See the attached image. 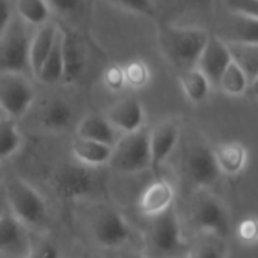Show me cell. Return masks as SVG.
Instances as JSON below:
<instances>
[{
  "label": "cell",
  "instance_id": "3957f363",
  "mask_svg": "<svg viewBox=\"0 0 258 258\" xmlns=\"http://www.w3.org/2000/svg\"><path fill=\"white\" fill-rule=\"evenodd\" d=\"M144 239L150 249L148 257L171 258L180 254L184 249V239L175 209L171 207L165 213L150 218Z\"/></svg>",
  "mask_w": 258,
  "mask_h": 258
},
{
  "label": "cell",
  "instance_id": "f1b7e54d",
  "mask_svg": "<svg viewBox=\"0 0 258 258\" xmlns=\"http://www.w3.org/2000/svg\"><path fill=\"white\" fill-rule=\"evenodd\" d=\"M187 258H228L225 239L203 236V239L189 251Z\"/></svg>",
  "mask_w": 258,
  "mask_h": 258
},
{
  "label": "cell",
  "instance_id": "8d00e7d4",
  "mask_svg": "<svg viewBox=\"0 0 258 258\" xmlns=\"http://www.w3.org/2000/svg\"><path fill=\"white\" fill-rule=\"evenodd\" d=\"M11 20V9L8 0H0V35Z\"/></svg>",
  "mask_w": 258,
  "mask_h": 258
},
{
  "label": "cell",
  "instance_id": "30bf717a",
  "mask_svg": "<svg viewBox=\"0 0 258 258\" xmlns=\"http://www.w3.org/2000/svg\"><path fill=\"white\" fill-rule=\"evenodd\" d=\"M35 92L21 74H0V110L17 119L32 106Z\"/></svg>",
  "mask_w": 258,
  "mask_h": 258
},
{
  "label": "cell",
  "instance_id": "e0dca14e",
  "mask_svg": "<svg viewBox=\"0 0 258 258\" xmlns=\"http://www.w3.org/2000/svg\"><path fill=\"white\" fill-rule=\"evenodd\" d=\"M71 154L79 165L92 169L109 163L112 156V145L76 136L71 141Z\"/></svg>",
  "mask_w": 258,
  "mask_h": 258
},
{
  "label": "cell",
  "instance_id": "6da1fadb",
  "mask_svg": "<svg viewBox=\"0 0 258 258\" xmlns=\"http://www.w3.org/2000/svg\"><path fill=\"white\" fill-rule=\"evenodd\" d=\"M209 36V32L200 27L166 24L159 29V45L162 54L172 67L186 71L197 67Z\"/></svg>",
  "mask_w": 258,
  "mask_h": 258
},
{
  "label": "cell",
  "instance_id": "d4e9b609",
  "mask_svg": "<svg viewBox=\"0 0 258 258\" xmlns=\"http://www.w3.org/2000/svg\"><path fill=\"white\" fill-rule=\"evenodd\" d=\"M23 144V136L15 121L0 110V162L14 156Z\"/></svg>",
  "mask_w": 258,
  "mask_h": 258
},
{
  "label": "cell",
  "instance_id": "603a6c76",
  "mask_svg": "<svg viewBox=\"0 0 258 258\" xmlns=\"http://www.w3.org/2000/svg\"><path fill=\"white\" fill-rule=\"evenodd\" d=\"M56 29L57 26L53 24H42L35 35L30 38V44H29V68L33 71V74H36L42 65V62L45 60L53 41H54V35H56Z\"/></svg>",
  "mask_w": 258,
  "mask_h": 258
},
{
  "label": "cell",
  "instance_id": "74e56055",
  "mask_svg": "<svg viewBox=\"0 0 258 258\" xmlns=\"http://www.w3.org/2000/svg\"><path fill=\"white\" fill-rule=\"evenodd\" d=\"M8 212V207H6V203H5V197H3V190L0 187V213H5Z\"/></svg>",
  "mask_w": 258,
  "mask_h": 258
},
{
  "label": "cell",
  "instance_id": "52a82bcc",
  "mask_svg": "<svg viewBox=\"0 0 258 258\" xmlns=\"http://www.w3.org/2000/svg\"><path fill=\"white\" fill-rule=\"evenodd\" d=\"M30 36L20 18H12L0 35V74H21L29 68Z\"/></svg>",
  "mask_w": 258,
  "mask_h": 258
},
{
  "label": "cell",
  "instance_id": "f35d334b",
  "mask_svg": "<svg viewBox=\"0 0 258 258\" xmlns=\"http://www.w3.org/2000/svg\"><path fill=\"white\" fill-rule=\"evenodd\" d=\"M124 258H151V257H148L147 254H141V252H130V254L124 255Z\"/></svg>",
  "mask_w": 258,
  "mask_h": 258
},
{
  "label": "cell",
  "instance_id": "e575fe53",
  "mask_svg": "<svg viewBox=\"0 0 258 258\" xmlns=\"http://www.w3.org/2000/svg\"><path fill=\"white\" fill-rule=\"evenodd\" d=\"M104 83L112 91H119L125 85V77H124L122 68L115 67V65L107 68L106 73H104Z\"/></svg>",
  "mask_w": 258,
  "mask_h": 258
},
{
  "label": "cell",
  "instance_id": "7402d4cb",
  "mask_svg": "<svg viewBox=\"0 0 258 258\" xmlns=\"http://www.w3.org/2000/svg\"><path fill=\"white\" fill-rule=\"evenodd\" d=\"M62 39H63V32L60 27H57L53 45H51L45 60L42 62L39 71L36 73V77L45 85H53V83H57L59 80H62V74H63Z\"/></svg>",
  "mask_w": 258,
  "mask_h": 258
},
{
  "label": "cell",
  "instance_id": "5b68a950",
  "mask_svg": "<svg viewBox=\"0 0 258 258\" xmlns=\"http://www.w3.org/2000/svg\"><path fill=\"white\" fill-rule=\"evenodd\" d=\"M107 165L119 174H139L148 171L151 166L148 130L142 127L138 132L125 133L118 138L112 147V156Z\"/></svg>",
  "mask_w": 258,
  "mask_h": 258
},
{
  "label": "cell",
  "instance_id": "9c48e42d",
  "mask_svg": "<svg viewBox=\"0 0 258 258\" xmlns=\"http://www.w3.org/2000/svg\"><path fill=\"white\" fill-rule=\"evenodd\" d=\"M53 189L65 201H77L91 197L97 190V180L91 168L83 165H63L51 180Z\"/></svg>",
  "mask_w": 258,
  "mask_h": 258
},
{
  "label": "cell",
  "instance_id": "277c9868",
  "mask_svg": "<svg viewBox=\"0 0 258 258\" xmlns=\"http://www.w3.org/2000/svg\"><path fill=\"white\" fill-rule=\"evenodd\" d=\"M190 221L203 236L227 239L231 218L224 201L210 190H198L190 206Z\"/></svg>",
  "mask_w": 258,
  "mask_h": 258
},
{
  "label": "cell",
  "instance_id": "1f68e13d",
  "mask_svg": "<svg viewBox=\"0 0 258 258\" xmlns=\"http://www.w3.org/2000/svg\"><path fill=\"white\" fill-rule=\"evenodd\" d=\"M236 236L243 245H254L258 237L257 219L254 216L243 218L236 227Z\"/></svg>",
  "mask_w": 258,
  "mask_h": 258
},
{
  "label": "cell",
  "instance_id": "ffe728a7",
  "mask_svg": "<svg viewBox=\"0 0 258 258\" xmlns=\"http://www.w3.org/2000/svg\"><path fill=\"white\" fill-rule=\"evenodd\" d=\"M76 136L101 142L106 145H112V147L118 139L116 130L109 124L106 116H100V115L85 116L76 127Z\"/></svg>",
  "mask_w": 258,
  "mask_h": 258
},
{
  "label": "cell",
  "instance_id": "60d3db41",
  "mask_svg": "<svg viewBox=\"0 0 258 258\" xmlns=\"http://www.w3.org/2000/svg\"><path fill=\"white\" fill-rule=\"evenodd\" d=\"M0 258H3V257H2V255H0Z\"/></svg>",
  "mask_w": 258,
  "mask_h": 258
},
{
  "label": "cell",
  "instance_id": "44dd1931",
  "mask_svg": "<svg viewBox=\"0 0 258 258\" xmlns=\"http://www.w3.org/2000/svg\"><path fill=\"white\" fill-rule=\"evenodd\" d=\"M62 32H63V39H62L63 74H62V80L73 83L83 73V67H85L83 53H82L80 44H79L77 38L74 36V33H68L65 30H62Z\"/></svg>",
  "mask_w": 258,
  "mask_h": 258
},
{
  "label": "cell",
  "instance_id": "f546056e",
  "mask_svg": "<svg viewBox=\"0 0 258 258\" xmlns=\"http://www.w3.org/2000/svg\"><path fill=\"white\" fill-rule=\"evenodd\" d=\"M23 258H60L59 248L45 237H32Z\"/></svg>",
  "mask_w": 258,
  "mask_h": 258
},
{
  "label": "cell",
  "instance_id": "cb8c5ba5",
  "mask_svg": "<svg viewBox=\"0 0 258 258\" xmlns=\"http://www.w3.org/2000/svg\"><path fill=\"white\" fill-rule=\"evenodd\" d=\"M178 82L184 95L192 103H201L207 98L210 91V83L200 70L192 68V70L181 71L178 74Z\"/></svg>",
  "mask_w": 258,
  "mask_h": 258
},
{
  "label": "cell",
  "instance_id": "7c38bea8",
  "mask_svg": "<svg viewBox=\"0 0 258 258\" xmlns=\"http://www.w3.org/2000/svg\"><path fill=\"white\" fill-rule=\"evenodd\" d=\"M175 189L166 178H156L139 195L138 210L145 218H154L174 207Z\"/></svg>",
  "mask_w": 258,
  "mask_h": 258
},
{
  "label": "cell",
  "instance_id": "d590c367",
  "mask_svg": "<svg viewBox=\"0 0 258 258\" xmlns=\"http://www.w3.org/2000/svg\"><path fill=\"white\" fill-rule=\"evenodd\" d=\"M48 8H54L57 12H74L82 6L83 0H45Z\"/></svg>",
  "mask_w": 258,
  "mask_h": 258
},
{
  "label": "cell",
  "instance_id": "4dcf8cb0",
  "mask_svg": "<svg viewBox=\"0 0 258 258\" xmlns=\"http://www.w3.org/2000/svg\"><path fill=\"white\" fill-rule=\"evenodd\" d=\"M122 71H124V77H125V85H130L133 88H142L150 80V70L141 60L130 62Z\"/></svg>",
  "mask_w": 258,
  "mask_h": 258
},
{
  "label": "cell",
  "instance_id": "4fadbf2b",
  "mask_svg": "<svg viewBox=\"0 0 258 258\" xmlns=\"http://www.w3.org/2000/svg\"><path fill=\"white\" fill-rule=\"evenodd\" d=\"M230 53L227 44L215 35H210L197 62V70H200L209 80L210 86L218 85L222 73L230 65Z\"/></svg>",
  "mask_w": 258,
  "mask_h": 258
},
{
  "label": "cell",
  "instance_id": "484cf974",
  "mask_svg": "<svg viewBox=\"0 0 258 258\" xmlns=\"http://www.w3.org/2000/svg\"><path fill=\"white\" fill-rule=\"evenodd\" d=\"M218 86L221 88V91L224 94H227L230 97H240L245 92H248L249 86H255V85H251L248 77L245 76V73L237 65L230 62V65L222 73V76L218 82Z\"/></svg>",
  "mask_w": 258,
  "mask_h": 258
},
{
  "label": "cell",
  "instance_id": "d6a6232c",
  "mask_svg": "<svg viewBox=\"0 0 258 258\" xmlns=\"http://www.w3.org/2000/svg\"><path fill=\"white\" fill-rule=\"evenodd\" d=\"M224 3L234 15L258 18V0H224Z\"/></svg>",
  "mask_w": 258,
  "mask_h": 258
},
{
  "label": "cell",
  "instance_id": "d6986e66",
  "mask_svg": "<svg viewBox=\"0 0 258 258\" xmlns=\"http://www.w3.org/2000/svg\"><path fill=\"white\" fill-rule=\"evenodd\" d=\"M73 119V110L68 103L63 100L54 98L42 104L38 113L39 125L48 132H62L65 130Z\"/></svg>",
  "mask_w": 258,
  "mask_h": 258
},
{
  "label": "cell",
  "instance_id": "7a4b0ae2",
  "mask_svg": "<svg viewBox=\"0 0 258 258\" xmlns=\"http://www.w3.org/2000/svg\"><path fill=\"white\" fill-rule=\"evenodd\" d=\"M8 212L27 230L39 228L47 221V204L42 195L21 177H8L2 183Z\"/></svg>",
  "mask_w": 258,
  "mask_h": 258
},
{
  "label": "cell",
  "instance_id": "8992f818",
  "mask_svg": "<svg viewBox=\"0 0 258 258\" xmlns=\"http://www.w3.org/2000/svg\"><path fill=\"white\" fill-rule=\"evenodd\" d=\"M89 230L94 240L106 249L122 248L132 239V228L124 215L109 204H100L91 216Z\"/></svg>",
  "mask_w": 258,
  "mask_h": 258
},
{
  "label": "cell",
  "instance_id": "4316f807",
  "mask_svg": "<svg viewBox=\"0 0 258 258\" xmlns=\"http://www.w3.org/2000/svg\"><path fill=\"white\" fill-rule=\"evenodd\" d=\"M228 33L233 35V38L227 42H258V18L233 14Z\"/></svg>",
  "mask_w": 258,
  "mask_h": 258
},
{
  "label": "cell",
  "instance_id": "ab89813d",
  "mask_svg": "<svg viewBox=\"0 0 258 258\" xmlns=\"http://www.w3.org/2000/svg\"><path fill=\"white\" fill-rule=\"evenodd\" d=\"M3 180H5V175H3V171H2V168H0V187H2Z\"/></svg>",
  "mask_w": 258,
  "mask_h": 258
},
{
  "label": "cell",
  "instance_id": "8fae6325",
  "mask_svg": "<svg viewBox=\"0 0 258 258\" xmlns=\"http://www.w3.org/2000/svg\"><path fill=\"white\" fill-rule=\"evenodd\" d=\"M181 138V127L177 119H163L148 130L150 169L157 172L171 157Z\"/></svg>",
  "mask_w": 258,
  "mask_h": 258
},
{
  "label": "cell",
  "instance_id": "5bb4252c",
  "mask_svg": "<svg viewBox=\"0 0 258 258\" xmlns=\"http://www.w3.org/2000/svg\"><path fill=\"white\" fill-rule=\"evenodd\" d=\"M30 243L29 230L9 212L0 213V255L23 258Z\"/></svg>",
  "mask_w": 258,
  "mask_h": 258
},
{
  "label": "cell",
  "instance_id": "83f0119b",
  "mask_svg": "<svg viewBox=\"0 0 258 258\" xmlns=\"http://www.w3.org/2000/svg\"><path fill=\"white\" fill-rule=\"evenodd\" d=\"M15 8L20 20L33 26L45 24L50 14V8L45 0H17Z\"/></svg>",
  "mask_w": 258,
  "mask_h": 258
},
{
  "label": "cell",
  "instance_id": "9a60e30c",
  "mask_svg": "<svg viewBox=\"0 0 258 258\" xmlns=\"http://www.w3.org/2000/svg\"><path fill=\"white\" fill-rule=\"evenodd\" d=\"M213 159L221 175L237 177L240 175L249 162V150L237 141H225L212 147Z\"/></svg>",
  "mask_w": 258,
  "mask_h": 258
},
{
  "label": "cell",
  "instance_id": "ba28073f",
  "mask_svg": "<svg viewBox=\"0 0 258 258\" xmlns=\"http://www.w3.org/2000/svg\"><path fill=\"white\" fill-rule=\"evenodd\" d=\"M183 172L198 190H210L219 180L212 147L204 142H192L183 153Z\"/></svg>",
  "mask_w": 258,
  "mask_h": 258
},
{
  "label": "cell",
  "instance_id": "836d02e7",
  "mask_svg": "<svg viewBox=\"0 0 258 258\" xmlns=\"http://www.w3.org/2000/svg\"><path fill=\"white\" fill-rule=\"evenodd\" d=\"M112 3H115L119 8H124L127 11H132L135 14H141V15H154V5L153 0H109Z\"/></svg>",
  "mask_w": 258,
  "mask_h": 258
},
{
  "label": "cell",
  "instance_id": "2e32d148",
  "mask_svg": "<svg viewBox=\"0 0 258 258\" xmlns=\"http://www.w3.org/2000/svg\"><path fill=\"white\" fill-rule=\"evenodd\" d=\"M106 119L115 130L122 132V135L138 132L144 127V106L138 98H122L113 106H110L106 113Z\"/></svg>",
  "mask_w": 258,
  "mask_h": 258
},
{
  "label": "cell",
  "instance_id": "ac0fdd59",
  "mask_svg": "<svg viewBox=\"0 0 258 258\" xmlns=\"http://www.w3.org/2000/svg\"><path fill=\"white\" fill-rule=\"evenodd\" d=\"M230 59L237 65L251 85H255L258 79V42H225Z\"/></svg>",
  "mask_w": 258,
  "mask_h": 258
}]
</instances>
